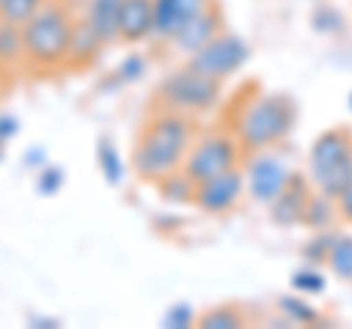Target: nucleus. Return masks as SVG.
Wrapping results in <instances>:
<instances>
[{"label": "nucleus", "mask_w": 352, "mask_h": 329, "mask_svg": "<svg viewBox=\"0 0 352 329\" xmlns=\"http://www.w3.org/2000/svg\"><path fill=\"white\" fill-rule=\"evenodd\" d=\"M288 177H291V168L285 164V156L273 153V147L252 153L250 162H247V171H244L250 197L256 203H264V206L285 189Z\"/></svg>", "instance_id": "8"}, {"label": "nucleus", "mask_w": 352, "mask_h": 329, "mask_svg": "<svg viewBox=\"0 0 352 329\" xmlns=\"http://www.w3.org/2000/svg\"><path fill=\"white\" fill-rule=\"evenodd\" d=\"M212 0H153V36L168 41Z\"/></svg>", "instance_id": "12"}, {"label": "nucleus", "mask_w": 352, "mask_h": 329, "mask_svg": "<svg viewBox=\"0 0 352 329\" xmlns=\"http://www.w3.org/2000/svg\"><path fill=\"white\" fill-rule=\"evenodd\" d=\"M62 185H65V171L59 164H41L36 173V191L41 197H53L62 191Z\"/></svg>", "instance_id": "28"}, {"label": "nucleus", "mask_w": 352, "mask_h": 329, "mask_svg": "<svg viewBox=\"0 0 352 329\" xmlns=\"http://www.w3.org/2000/svg\"><path fill=\"white\" fill-rule=\"evenodd\" d=\"M147 36H153V0H124L118 21V39L135 45Z\"/></svg>", "instance_id": "13"}, {"label": "nucleus", "mask_w": 352, "mask_h": 329, "mask_svg": "<svg viewBox=\"0 0 352 329\" xmlns=\"http://www.w3.org/2000/svg\"><path fill=\"white\" fill-rule=\"evenodd\" d=\"M144 74H147V59L138 56V53H129V56L120 62V68H118L115 76H118V83H135Z\"/></svg>", "instance_id": "30"}, {"label": "nucleus", "mask_w": 352, "mask_h": 329, "mask_svg": "<svg viewBox=\"0 0 352 329\" xmlns=\"http://www.w3.org/2000/svg\"><path fill=\"white\" fill-rule=\"evenodd\" d=\"M24 164L27 168H41V164H47V153H44V147H30L27 153H24Z\"/></svg>", "instance_id": "33"}, {"label": "nucleus", "mask_w": 352, "mask_h": 329, "mask_svg": "<svg viewBox=\"0 0 352 329\" xmlns=\"http://www.w3.org/2000/svg\"><path fill=\"white\" fill-rule=\"evenodd\" d=\"M156 185H159V194H162V200H164V203L185 206V203H191V200H194L197 182H194L182 168H179V171H173V173H168V177H162Z\"/></svg>", "instance_id": "18"}, {"label": "nucleus", "mask_w": 352, "mask_h": 329, "mask_svg": "<svg viewBox=\"0 0 352 329\" xmlns=\"http://www.w3.org/2000/svg\"><path fill=\"white\" fill-rule=\"evenodd\" d=\"M120 6H124V0H88L85 24L103 39V45H112V41H118Z\"/></svg>", "instance_id": "15"}, {"label": "nucleus", "mask_w": 352, "mask_h": 329, "mask_svg": "<svg viewBox=\"0 0 352 329\" xmlns=\"http://www.w3.org/2000/svg\"><path fill=\"white\" fill-rule=\"evenodd\" d=\"M326 265L338 279L352 282V235H340L338 233L335 244H332V250H329V256H326Z\"/></svg>", "instance_id": "23"}, {"label": "nucleus", "mask_w": 352, "mask_h": 329, "mask_svg": "<svg viewBox=\"0 0 352 329\" xmlns=\"http://www.w3.org/2000/svg\"><path fill=\"white\" fill-rule=\"evenodd\" d=\"M197 127L191 115L176 112V109H164V112L153 115L132 150V171L144 182H159L162 177L179 171L185 162V153L194 145Z\"/></svg>", "instance_id": "1"}, {"label": "nucleus", "mask_w": 352, "mask_h": 329, "mask_svg": "<svg viewBox=\"0 0 352 329\" xmlns=\"http://www.w3.org/2000/svg\"><path fill=\"white\" fill-rule=\"evenodd\" d=\"M349 180H352V150L346 153L344 159H338L332 168H329L323 177H317L311 185H317V191H323L329 197H338L349 185Z\"/></svg>", "instance_id": "20"}, {"label": "nucleus", "mask_w": 352, "mask_h": 329, "mask_svg": "<svg viewBox=\"0 0 352 329\" xmlns=\"http://www.w3.org/2000/svg\"><path fill=\"white\" fill-rule=\"evenodd\" d=\"M247 59H250V45L244 39L235 36V32H217L206 47L191 53L188 68L203 74V76H212L217 83H223L244 68Z\"/></svg>", "instance_id": "6"}, {"label": "nucleus", "mask_w": 352, "mask_h": 329, "mask_svg": "<svg viewBox=\"0 0 352 329\" xmlns=\"http://www.w3.org/2000/svg\"><path fill=\"white\" fill-rule=\"evenodd\" d=\"M217 32H223V12H220V6L212 0V3H208L200 15H194L188 24L176 32V36H170L168 41L173 45V50L185 53V56H191V53L206 47L208 41L217 36Z\"/></svg>", "instance_id": "10"}, {"label": "nucleus", "mask_w": 352, "mask_h": 329, "mask_svg": "<svg viewBox=\"0 0 352 329\" xmlns=\"http://www.w3.org/2000/svg\"><path fill=\"white\" fill-rule=\"evenodd\" d=\"M279 312L288 317L294 326H311V323L323 321L320 312H317L311 303H305L302 294H282L279 297Z\"/></svg>", "instance_id": "21"}, {"label": "nucleus", "mask_w": 352, "mask_h": 329, "mask_svg": "<svg viewBox=\"0 0 352 329\" xmlns=\"http://www.w3.org/2000/svg\"><path fill=\"white\" fill-rule=\"evenodd\" d=\"M44 3V0H3V9H0V21L15 27H24L27 21L36 15V9Z\"/></svg>", "instance_id": "27"}, {"label": "nucleus", "mask_w": 352, "mask_h": 329, "mask_svg": "<svg viewBox=\"0 0 352 329\" xmlns=\"http://www.w3.org/2000/svg\"><path fill=\"white\" fill-rule=\"evenodd\" d=\"M291 288L302 297H311V294H323L326 291V277L317 265H305L300 270L291 273Z\"/></svg>", "instance_id": "24"}, {"label": "nucleus", "mask_w": 352, "mask_h": 329, "mask_svg": "<svg viewBox=\"0 0 352 329\" xmlns=\"http://www.w3.org/2000/svg\"><path fill=\"white\" fill-rule=\"evenodd\" d=\"M352 150V129L349 127H332L314 138L311 150H308V180H317L332 168L338 159H344Z\"/></svg>", "instance_id": "11"}, {"label": "nucleus", "mask_w": 352, "mask_h": 329, "mask_svg": "<svg viewBox=\"0 0 352 329\" xmlns=\"http://www.w3.org/2000/svg\"><path fill=\"white\" fill-rule=\"evenodd\" d=\"M0 159H3V145H0Z\"/></svg>", "instance_id": "35"}, {"label": "nucleus", "mask_w": 352, "mask_h": 329, "mask_svg": "<svg viewBox=\"0 0 352 329\" xmlns=\"http://www.w3.org/2000/svg\"><path fill=\"white\" fill-rule=\"evenodd\" d=\"M335 200H338V217L340 221H346V224H352V180H349L346 189L335 197Z\"/></svg>", "instance_id": "31"}, {"label": "nucleus", "mask_w": 352, "mask_h": 329, "mask_svg": "<svg viewBox=\"0 0 352 329\" xmlns=\"http://www.w3.org/2000/svg\"><path fill=\"white\" fill-rule=\"evenodd\" d=\"M296 124V106L288 94H256L238 109L232 136L244 153L276 147Z\"/></svg>", "instance_id": "2"}, {"label": "nucleus", "mask_w": 352, "mask_h": 329, "mask_svg": "<svg viewBox=\"0 0 352 329\" xmlns=\"http://www.w3.org/2000/svg\"><path fill=\"white\" fill-rule=\"evenodd\" d=\"M217 100H220V83L191 71L188 65L168 74L159 85V103H164V109H176V112L185 115L212 112Z\"/></svg>", "instance_id": "4"}, {"label": "nucleus", "mask_w": 352, "mask_h": 329, "mask_svg": "<svg viewBox=\"0 0 352 329\" xmlns=\"http://www.w3.org/2000/svg\"><path fill=\"white\" fill-rule=\"evenodd\" d=\"M197 321V312L188 303H173L168 312L162 315V326L164 329H191Z\"/></svg>", "instance_id": "29"}, {"label": "nucleus", "mask_w": 352, "mask_h": 329, "mask_svg": "<svg viewBox=\"0 0 352 329\" xmlns=\"http://www.w3.org/2000/svg\"><path fill=\"white\" fill-rule=\"evenodd\" d=\"M97 168H100L106 185H112V189L124 185V180H126V162H124V156H120L118 145L109 136H103L100 141H97Z\"/></svg>", "instance_id": "17"}, {"label": "nucleus", "mask_w": 352, "mask_h": 329, "mask_svg": "<svg viewBox=\"0 0 352 329\" xmlns=\"http://www.w3.org/2000/svg\"><path fill=\"white\" fill-rule=\"evenodd\" d=\"M30 326L32 329H59L62 323L56 321V317H41V315H36V317H30Z\"/></svg>", "instance_id": "34"}, {"label": "nucleus", "mask_w": 352, "mask_h": 329, "mask_svg": "<svg viewBox=\"0 0 352 329\" xmlns=\"http://www.w3.org/2000/svg\"><path fill=\"white\" fill-rule=\"evenodd\" d=\"M103 50V39L85 24V18H76L74 21V30H71V45H68V59L65 65H76V68H85L91 65Z\"/></svg>", "instance_id": "14"}, {"label": "nucleus", "mask_w": 352, "mask_h": 329, "mask_svg": "<svg viewBox=\"0 0 352 329\" xmlns=\"http://www.w3.org/2000/svg\"><path fill=\"white\" fill-rule=\"evenodd\" d=\"M241 156H244V150H241L232 133H206L203 138H194V145L185 153L182 171L194 182H203L229 168H238Z\"/></svg>", "instance_id": "5"}, {"label": "nucleus", "mask_w": 352, "mask_h": 329, "mask_svg": "<svg viewBox=\"0 0 352 329\" xmlns=\"http://www.w3.org/2000/svg\"><path fill=\"white\" fill-rule=\"evenodd\" d=\"M338 221V200L329 197L323 191H311L308 194V203L302 209L300 226L311 229V233H320V229H332V224Z\"/></svg>", "instance_id": "16"}, {"label": "nucleus", "mask_w": 352, "mask_h": 329, "mask_svg": "<svg viewBox=\"0 0 352 329\" xmlns=\"http://www.w3.org/2000/svg\"><path fill=\"white\" fill-rule=\"evenodd\" d=\"M344 27H346V18L332 3H323V6H317L311 12V30L320 32V36H338Z\"/></svg>", "instance_id": "25"}, {"label": "nucleus", "mask_w": 352, "mask_h": 329, "mask_svg": "<svg viewBox=\"0 0 352 329\" xmlns=\"http://www.w3.org/2000/svg\"><path fill=\"white\" fill-rule=\"evenodd\" d=\"M21 62H27L21 27L0 21V68H12V65H21Z\"/></svg>", "instance_id": "22"}, {"label": "nucleus", "mask_w": 352, "mask_h": 329, "mask_svg": "<svg viewBox=\"0 0 352 329\" xmlns=\"http://www.w3.org/2000/svg\"><path fill=\"white\" fill-rule=\"evenodd\" d=\"M18 129H21V124H18V118L12 112H0V145H6Z\"/></svg>", "instance_id": "32"}, {"label": "nucleus", "mask_w": 352, "mask_h": 329, "mask_svg": "<svg viewBox=\"0 0 352 329\" xmlns=\"http://www.w3.org/2000/svg\"><path fill=\"white\" fill-rule=\"evenodd\" d=\"M244 191H247V180H244V168L238 164V168H229L217 173V177L197 182L191 203L203 215H226L241 203Z\"/></svg>", "instance_id": "7"}, {"label": "nucleus", "mask_w": 352, "mask_h": 329, "mask_svg": "<svg viewBox=\"0 0 352 329\" xmlns=\"http://www.w3.org/2000/svg\"><path fill=\"white\" fill-rule=\"evenodd\" d=\"M308 194H311V180H308L305 173H300V171H291L285 189L267 203L270 206L267 209L270 224L279 226V229L300 226V217H302V209L308 203Z\"/></svg>", "instance_id": "9"}, {"label": "nucleus", "mask_w": 352, "mask_h": 329, "mask_svg": "<svg viewBox=\"0 0 352 329\" xmlns=\"http://www.w3.org/2000/svg\"><path fill=\"white\" fill-rule=\"evenodd\" d=\"M194 323L200 326V329H241V326L247 323V315H244L241 306L226 303V306H214V309L197 315Z\"/></svg>", "instance_id": "19"}, {"label": "nucleus", "mask_w": 352, "mask_h": 329, "mask_svg": "<svg viewBox=\"0 0 352 329\" xmlns=\"http://www.w3.org/2000/svg\"><path fill=\"white\" fill-rule=\"evenodd\" d=\"M74 15L65 0H44L36 9L24 27H21V39H24V56L36 68H59L68 59L71 45V30Z\"/></svg>", "instance_id": "3"}, {"label": "nucleus", "mask_w": 352, "mask_h": 329, "mask_svg": "<svg viewBox=\"0 0 352 329\" xmlns=\"http://www.w3.org/2000/svg\"><path fill=\"white\" fill-rule=\"evenodd\" d=\"M349 109H352V94H349Z\"/></svg>", "instance_id": "36"}, {"label": "nucleus", "mask_w": 352, "mask_h": 329, "mask_svg": "<svg viewBox=\"0 0 352 329\" xmlns=\"http://www.w3.org/2000/svg\"><path fill=\"white\" fill-rule=\"evenodd\" d=\"M0 9H3V0H0Z\"/></svg>", "instance_id": "37"}, {"label": "nucleus", "mask_w": 352, "mask_h": 329, "mask_svg": "<svg viewBox=\"0 0 352 329\" xmlns=\"http://www.w3.org/2000/svg\"><path fill=\"white\" fill-rule=\"evenodd\" d=\"M338 233H332V229H320V233H311V238L302 244V259L308 262V265H326V256L329 250H332Z\"/></svg>", "instance_id": "26"}]
</instances>
